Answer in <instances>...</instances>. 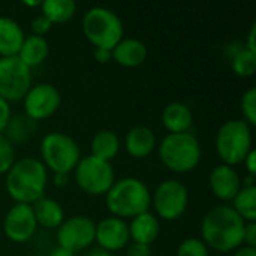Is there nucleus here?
<instances>
[{"mask_svg":"<svg viewBox=\"0 0 256 256\" xmlns=\"http://www.w3.org/2000/svg\"><path fill=\"white\" fill-rule=\"evenodd\" d=\"M26 34L20 22L9 16H0V57H15Z\"/></svg>","mask_w":256,"mask_h":256,"instance_id":"20","label":"nucleus"},{"mask_svg":"<svg viewBox=\"0 0 256 256\" xmlns=\"http://www.w3.org/2000/svg\"><path fill=\"white\" fill-rule=\"evenodd\" d=\"M129 242V225L126 220L108 216L96 224L94 243H98V248L112 254L124 249Z\"/></svg>","mask_w":256,"mask_h":256,"instance_id":"14","label":"nucleus"},{"mask_svg":"<svg viewBox=\"0 0 256 256\" xmlns=\"http://www.w3.org/2000/svg\"><path fill=\"white\" fill-rule=\"evenodd\" d=\"M4 188L15 204L32 206L45 196L48 183V170L36 158H22L15 160L4 174Z\"/></svg>","mask_w":256,"mask_h":256,"instance_id":"2","label":"nucleus"},{"mask_svg":"<svg viewBox=\"0 0 256 256\" xmlns=\"http://www.w3.org/2000/svg\"><path fill=\"white\" fill-rule=\"evenodd\" d=\"M51 27H52V24L42 14H39L32 21V32H33L32 34H36V36H42L44 38L51 30Z\"/></svg>","mask_w":256,"mask_h":256,"instance_id":"31","label":"nucleus"},{"mask_svg":"<svg viewBox=\"0 0 256 256\" xmlns=\"http://www.w3.org/2000/svg\"><path fill=\"white\" fill-rule=\"evenodd\" d=\"M90 150V156L111 164L120 152V140L116 132L110 129H102L93 135Z\"/></svg>","mask_w":256,"mask_h":256,"instance_id":"23","label":"nucleus"},{"mask_svg":"<svg viewBox=\"0 0 256 256\" xmlns=\"http://www.w3.org/2000/svg\"><path fill=\"white\" fill-rule=\"evenodd\" d=\"M147 46L135 38H123L112 48V60L123 68H138L147 58Z\"/></svg>","mask_w":256,"mask_h":256,"instance_id":"17","label":"nucleus"},{"mask_svg":"<svg viewBox=\"0 0 256 256\" xmlns=\"http://www.w3.org/2000/svg\"><path fill=\"white\" fill-rule=\"evenodd\" d=\"M124 148L134 159H146L156 148V135L148 126H134L124 138Z\"/></svg>","mask_w":256,"mask_h":256,"instance_id":"16","label":"nucleus"},{"mask_svg":"<svg viewBox=\"0 0 256 256\" xmlns=\"http://www.w3.org/2000/svg\"><path fill=\"white\" fill-rule=\"evenodd\" d=\"M202 148L198 138L190 134H168L159 144V159L165 168L177 174H188L198 168Z\"/></svg>","mask_w":256,"mask_h":256,"instance_id":"4","label":"nucleus"},{"mask_svg":"<svg viewBox=\"0 0 256 256\" xmlns=\"http://www.w3.org/2000/svg\"><path fill=\"white\" fill-rule=\"evenodd\" d=\"M105 204L111 216L118 219H134L148 212L152 206V192L147 184L136 177L116 180L105 195Z\"/></svg>","mask_w":256,"mask_h":256,"instance_id":"3","label":"nucleus"},{"mask_svg":"<svg viewBox=\"0 0 256 256\" xmlns=\"http://www.w3.org/2000/svg\"><path fill=\"white\" fill-rule=\"evenodd\" d=\"M10 116L12 114H10V105H9V102H6L4 99L0 98V135L4 132L6 124H8Z\"/></svg>","mask_w":256,"mask_h":256,"instance_id":"33","label":"nucleus"},{"mask_svg":"<svg viewBox=\"0 0 256 256\" xmlns=\"http://www.w3.org/2000/svg\"><path fill=\"white\" fill-rule=\"evenodd\" d=\"M232 256H256V248L240 246L238 249L234 250V255Z\"/></svg>","mask_w":256,"mask_h":256,"instance_id":"38","label":"nucleus"},{"mask_svg":"<svg viewBox=\"0 0 256 256\" xmlns=\"http://www.w3.org/2000/svg\"><path fill=\"white\" fill-rule=\"evenodd\" d=\"M40 14L54 26L68 22L76 12L74 0H45L40 2Z\"/></svg>","mask_w":256,"mask_h":256,"instance_id":"25","label":"nucleus"},{"mask_svg":"<svg viewBox=\"0 0 256 256\" xmlns=\"http://www.w3.org/2000/svg\"><path fill=\"white\" fill-rule=\"evenodd\" d=\"M34 219L38 222V226L40 225L42 228L46 230H57L62 222L66 219L64 218V210L62 204L52 198H40L34 204H32Z\"/></svg>","mask_w":256,"mask_h":256,"instance_id":"21","label":"nucleus"},{"mask_svg":"<svg viewBox=\"0 0 256 256\" xmlns=\"http://www.w3.org/2000/svg\"><path fill=\"white\" fill-rule=\"evenodd\" d=\"M40 162L54 174L74 172L81 160V150L76 141L64 132H50L40 141Z\"/></svg>","mask_w":256,"mask_h":256,"instance_id":"7","label":"nucleus"},{"mask_svg":"<svg viewBox=\"0 0 256 256\" xmlns=\"http://www.w3.org/2000/svg\"><path fill=\"white\" fill-rule=\"evenodd\" d=\"M62 104L60 92L50 82H40L32 86L22 99L24 114L32 120L42 122L52 117Z\"/></svg>","mask_w":256,"mask_h":256,"instance_id":"12","label":"nucleus"},{"mask_svg":"<svg viewBox=\"0 0 256 256\" xmlns=\"http://www.w3.org/2000/svg\"><path fill=\"white\" fill-rule=\"evenodd\" d=\"M34 132H36V122L22 112V114L10 116L3 135L15 147V146L26 144L34 135Z\"/></svg>","mask_w":256,"mask_h":256,"instance_id":"24","label":"nucleus"},{"mask_svg":"<svg viewBox=\"0 0 256 256\" xmlns=\"http://www.w3.org/2000/svg\"><path fill=\"white\" fill-rule=\"evenodd\" d=\"M68 176L69 174H54V184L57 188H64L68 184Z\"/></svg>","mask_w":256,"mask_h":256,"instance_id":"40","label":"nucleus"},{"mask_svg":"<svg viewBox=\"0 0 256 256\" xmlns=\"http://www.w3.org/2000/svg\"><path fill=\"white\" fill-rule=\"evenodd\" d=\"M208 186L212 194L222 202H231L242 189V178L236 168L219 164L208 176Z\"/></svg>","mask_w":256,"mask_h":256,"instance_id":"15","label":"nucleus"},{"mask_svg":"<svg viewBox=\"0 0 256 256\" xmlns=\"http://www.w3.org/2000/svg\"><path fill=\"white\" fill-rule=\"evenodd\" d=\"M38 230V222L34 219V213L32 206L27 204H14L4 219H3V231L8 240L16 244L28 243Z\"/></svg>","mask_w":256,"mask_h":256,"instance_id":"13","label":"nucleus"},{"mask_svg":"<svg viewBox=\"0 0 256 256\" xmlns=\"http://www.w3.org/2000/svg\"><path fill=\"white\" fill-rule=\"evenodd\" d=\"M252 142V126H249L243 118H234L225 122L219 128L214 147L222 164L234 168L242 165L246 156L250 153L254 148Z\"/></svg>","mask_w":256,"mask_h":256,"instance_id":"5","label":"nucleus"},{"mask_svg":"<svg viewBox=\"0 0 256 256\" xmlns=\"http://www.w3.org/2000/svg\"><path fill=\"white\" fill-rule=\"evenodd\" d=\"M231 208L248 224L256 222V186L243 188L231 201Z\"/></svg>","mask_w":256,"mask_h":256,"instance_id":"26","label":"nucleus"},{"mask_svg":"<svg viewBox=\"0 0 256 256\" xmlns=\"http://www.w3.org/2000/svg\"><path fill=\"white\" fill-rule=\"evenodd\" d=\"M48 54H50V45H48L46 39L42 36L30 34V36L24 38L22 45H21L16 57L28 69H32V68L42 64L46 60Z\"/></svg>","mask_w":256,"mask_h":256,"instance_id":"22","label":"nucleus"},{"mask_svg":"<svg viewBox=\"0 0 256 256\" xmlns=\"http://www.w3.org/2000/svg\"><path fill=\"white\" fill-rule=\"evenodd\" d=\"M242 165H244V168H246V171H248V176H254L256 177V150L255 148H252L250 150V153L246 156V159L243 160V164Z\"/></svg>","mask_w":256,"mask_h":256,"instance_id":"34","label":"nucleus"},{"mask_svg":"<svg viewBox=\"0 0 256 256\" xmlns=\"http://www.w3.org/2000/svg\"><path fill=\"white\" fill-rule=\"evenodd\" d=\"M48 256H75L74 252H70V250H68V249H64V248H60V246H57V248H54Z\"/></svg>","mask_w":256,"mask_h":256,"instance_id":"39","label":"nucleus"},{"mask_svg":"<svg viewBox=\"0 0 256 256\" xmlns=\"http://www.w3.org/2000/svg\"><path fill=\"white\" fill-rule=\"evenodd\" d=\"M82 33L94 46L111 50L123 39L124 27L120 16L104 6L90 8L82 16Z\"/></svg>","mask_w":256,"mask_h":256,"instance_id":"6","label":"nucleus"},{"mask_svg":"<svg viewBox=\"0 0 256 256\" xmlns=\"http://www.w3.org/2000/svg\"><path fill=\"white\" fill-rule=\"evenodd\" d=\"M96 224L84 214L66 218L62 225L56 230L57 246L64 248L70 252H78L90 248L94 243Z\"/></svg>","mask_w":256,"mask_h":256,"instance_id":"11","label":"nucleus"},{"mask_svg":"<svg viewBox=\"0 0 256 256\" xmlns=\"http://www.w3.org/2000/svg\"><path fill=\"white\" fill-rule=\"evenodd\" d=\"M255 39H256V24H254V26L250 27V32H249V34H248V42H246L244 48H248L249 51H252V52H255L256 54Z\"/></svg>","mask_w":256,"mask_h":256,"instance_id":"37","label":"nucleus"},{"mask_svg":"<svg viewBox=\"0 0 256 256\" xmlns=\"http://www.w3.org/2000/svg\"><path fill=\"white\" fill-rule=\"evenodd\" d=\"M15 147L2 134L0 135V176H4L15 164Z\"/></svg>","mask_w":256,"mask_h":256,"instance_id":"30","label":"nucleus"},{"mask_svg":"<svg viewBox=\"0 0 256 256\" xmlns=\"http://www.w3.org/2000/svg\"><path fill=\"white\" fill-rule=\"evenodd\" d=\"M231 66H232V70L236 75H238L242 78H250L255 75L256 54L243 46L232 56Z\"/></svg>","mask_w":256,"mask_h":256,"instance_id":"27","label":"nucleus"},{"mask_svg":"<svg viewBox=\"0 0 256 256\" xmlns=\"http://www.w3.org/2000/svg\"><path fill=\"white\" fill-rule=\"evenodd\" d=\"M152 206L159 220H177L189 206L188 188L178 180H165L152 194Z\"/></svg>","mask_w":256,"mask_h":256,"instance_id":"9","label":"nucleus"},{"mask_svg":"<svg viewBox=\"0 0 256 256\" xmlns=\"http://www.w3.org/2000/svg\"><path fill=\"white\" fill-rule=\"evenodd\" d=\"M128 225L129 237L134 243L152 246L160 234V220L150 212L135 216Z\"/></svg>","mask_w":256,"mask_h":256,"instance_id":"18","label":"nucleus"},{"mask_svg":"<svg viewBox=\"0 0 256 256\" xmlns=\"http://www.w3.org/2000/svg\"><path fill=\"white\" fill-rule=\"evenodd\" d=\"M74 177L78 188L92 196H105L116 182L112 165L93 156L81 158L74 170Z\"/></svg>","mask_w":256,"mask_h":256,"instance_id":"8","label":"nucleus"},{"mask_svg":"<svg viewBox=\"0 0 256 256\" xmlns=\"http://www.w3.org/2000/svg\"><path fill=\"white\" fill-rule=\"evenodd\" d=\"M243 246L256 248V222H248L243 232Z\"/></svg>","mask_w":256,"mask_h":256,"instance_id":"32","label":"nucleus"},{"mask_svg":"<svg viewBox=\"0 0 256 256\" xmlns=\"http://www.w3.org/2000/svg\"><path fill=\"white\" fill-rule=\"evenodd\" d=\"M87 256H112V254H110V252H106V250H104L100 248H94L87 254Z\"/></svg>","mask_w":256,"mask_h":256,"instance_id":"41","label":"nucleus"},{"mask_svg":"<svg viewBox=\"0 0 256 256\" xmlns=\"http://www.w3.org/2000/svg\"><path fill=\"white\" fill-rule=\"evenodd\" d=\"M94 60L98 63H108L112 60V51L111 50H102V48H94Z\"/></svg>","mask_w":256,"mask_h":256,"instance_id":"36","label":"nucleus"},{"mask_svg":"<svg viewBox=\"0 0 256 256\" xmlns=\"http://www.w3.org/2000/svg\"><path fill=\"white\" fill-rule=\"evenodd\" d=\"M246 222L228 204L210 208L201 220V240L216 252L228 254L243 246Z\"/></svg>","mask_w":256,"mask_h":256,"instance_id":"1","label":"nucleus"},{"mask_svg":"<svg viewBox=\"0 0 256 256\" xmlns=\"http://www.w3.org/2000/svg\"><path fill=\"white\" fill-rule=\"evenodd\" d=\"M128 256H152V249L150 246L134 243L128 250Z\"/></svg>","mask_w":256,"mask_h":256,"instance_id":"35","label":"nucleus"},{"mask_svg":"<svg viewBox=\"0 0 256 256\" xmlns=\"http://www.w3.org/2000/svg\"><path fill=\"white\" fill-rule=\"evenodd\" d=\"M160 120L168 134L189 132L194 123V114L190 108L183 102H170L160 114Z\"/></svg>","mask_w":256,"mask_h":256,"instance_id":"19","label":"nucleus"},{"mask_svg":"<svg viewBox=\"0 0 256 256\" xmlns=\"http://www.w3.org/2000/svg\"><path fill=\"white\" fill-rule=\"evenodd\" d=\"M177 256H210V249L201 238L188 237L178 244Z\"/></svg>","mask_w":256,"mask_h":256,"instance_id":"29","label":"nucleus"},{"mask_svg":"<svg viewBox=\"0 0 256 256\" xmlns=\"http://www.w3.org/2000/svg\"><path fill=\"white\" fill-rule=\"evenodd\" d=\"M240 110L243 114V120L249 124V126H255L256 124V88L250 87L248 88L240 100Z\"/></svg>","mask_w":256,"mask_h":256,"instance_id":"28","label":"nucleus"},{"mask_svg":"<svg viewBox=\"0 0 256 256\" xmlns=\"http://www.w3.org/2000/svg\"><path fill=\"white\" fill-rule=\"evenodd\" d=\"M32 87V69L16 56L0 57V98L6 102H20Z\"/></svg>","mask_w":256,"mask_h":256,"instance_id":"10","label":"nucleus"}]
</instances>
